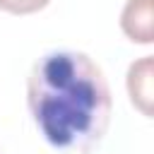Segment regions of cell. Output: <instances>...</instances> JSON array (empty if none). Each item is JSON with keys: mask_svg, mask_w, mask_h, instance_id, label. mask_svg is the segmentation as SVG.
I'll return each mask as SVG.
<instances>
[{"mask_svg": "<svg viewBox=\"0 0 154 154\" xmlns=\"http://www.w3.org/2000/svg\"><path fill=\"white\" fill-rule=\"evenodd\" d=\"M26 103L43 140L55 149L91 152L108 130V82L101 67L79 51L41 55L29 72Z\"/></svg>", "mask_w": 154, "mask_h": 154, "instance_id": "cell-1", "label": "cell"}, {"mask_svg": "<svg viewBox=\"0 0 154 154\" xmlns=\"http://www.w3.org/2000/svg\"><path fill=\"white\" fill-rule=\"evenodd\" d=\"M120 29L135 43L154 41V0H128L120 14Z\"/></svg>", "mask_w": 154, "mask_h": 154, "instance_id": "cell-2", "label": "cell"}, {"mask_svg": "<svg viewBox=\"0 0 154 154\" xmlns=\"http://www.w3.org/2000/svg\"><path fill=\"white\" fill-rule=\"evenodd\" d=\"M154 60L144 55L128 67V94L132 106L142 111V116L152 118V101H154Z\"/></svg>", "mask_w": 154, "mask_h": 154, "instance_id": "cell-3", "label": "cell"}, {"mask_svg": "<svg viewBox=\"0 0 154 154\" xmlns=\"http://www.w3.org/2000/svg\"><path fill=\"white\" fill-rule=\"evenodd\" d=\"M51 0H0V10L10 14H31L48 5Z\"/></svg>", "mask_w": 154, "mask_h": 154, "instance_id": "cell-4", "label": "cell"}]
</instances>
